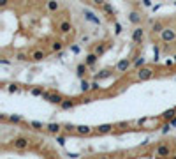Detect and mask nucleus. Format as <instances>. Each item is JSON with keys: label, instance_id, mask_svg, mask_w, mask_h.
I'll return each mask as SVG.
<instances>
[{"label": "nucleus", "instance_id": "nucleus-1", "mask_svg": "<svg viewBox=\"0 0 176 159\" xmlns=\"http://www.w3.org/2000/svg\"><path fill=\"white\" fill-rule=\"evenodd\" d=\"M30 53V60H35V62H39V60H44V58H48V55H49V50H43V48H37V50H34V51H28Z\"/></svg>", "mask_w": 176, "mask_h": 159}, {"label": "nucleus", "instance_id": "nucleus-2", "mask_svg": "<svg viewBox=\"0 0 176 159\" xmlns=\"http://www.w3.org/2000/svg\"><path fill=\"white\" fill-rule=\"evenodd\" d=\"M13 143H14V148H16V150H25V148H28V138L19 136V138H16Z\"/></svg>", "mask_w": 176, "mask_h": 159}, {"label": "nucleus", "instance_id": "nucleus-3", "mask_svg": "<svg viewBox=\"0 0 176 159\" xmlns=\"http://www.w3.org/2000/svg\"><path fill=\"white\" fill-rule=\"evenodd\" d=\"M64 48H65V44L62 41H53V42H51V46H49V51L51 53H60Z\"/></svg>", "mask_w": 176, "mask_h": 159}, {"label": "nucleus", "instance_id": "nucleus-4", "mask_svg": "<svg viewBox=\"0 0 176 159\" xmlns=\"http://www.w3.org/2000/svg\"><path fill=\"white\" fill-rule=\"evenodd\" d=\"M46 7L49 13H56V11L60 9V4L56 2V0H46Z\"/></svg>", "mask_w": 176, "mask_h": 159}, {"label": "nucleus", "instance_id": "nucleus-5", "mask_svg": "<svg viewBox=\"0 0 176 159\" xmlns=\"http://www.w3.org/2000/svg\"><path fill=\"white\" fill-rule=\"evenodd\" d=\"M151 74H153L151 67H144L139 71V80H148V78H151Z\"/></svg>", "mask_w": 176, "mask_h": 159}, {"label": "nucleus", "instance_id": "nucleus-6", "mask_svg": "<svg viewBox=\"0 0 176 159\" xmlns=\"http://www.w3.org/2000/svg\"><path fill=\"white\" fill-rule=\"evenodd\" d=\"M97 53H90V55L85 58V64H86V66H94V64H95V60H97Z\"/></svg>", "mask_w": 176, "mask_h": 159}, {"label": "nucleus", "instance_id": "nucleus-7", "mask_svg": "<svg viewBox=\"0 0 176 159\" xmlns=\"http://www.w3.org/2000/svg\"><path fill=\"white\" fill-rule=\"evenodd\" d=\"M78 74L79 76H85L86 74V64H81V66L78 67Z\"/></svg>", "mask_w": 176, "mask_h": 159}, {"label": "nucleus", "instance_id": "nucleus-8", "mask_svg": "<svg viewBox=\"0 0 176 159\" xmlns=\"http://www.w3.org/2000/svg\"><path fill=\"white\" fill-rule=\"evenodd\" d=\"M130 21H132V23H139V21H141V16H139L137 13H132V14H130Z\"/></svg>", "mask_w": 176, "mask_h": 159}, {"label": "nucleus", "instance_id": "nucleus-9", "mask_svg": "<svg viewBox=\"0 0 176 159\" xmlns=\"http://www.w3.org/2000/svg\"><path fill=\"white\" fill-rule=\"evenodd\" d=\"M111 129H113V125H100V127H97L99 133H108V131H111Z\"/></svg>", "mask_w": 176, "mask_h": 159}, {"label": "nucleus", "instance_id": "nucleus-10", "mask_svg": "<svg viewBox=\"0 0 176 159\" xmlns=\"http://www.w3.org/2000/svg\"><path fill=\"white\" fill-rule=\"evenodd\" d=\"M78 133H81V134H90V127H78Z\"/></svg>", "mask_w": 176, "mask_h": 159}, {"label": "nucleus", "instance_id": "nucleus-11", "mask_svg": "<svg viewBox=\"0 0 176 159\" xmlns=\"http://www.w3.org/2000/svg\"><path fill=\"white\" fill-rule=\"evenodd\" d=\"M72 104H74L72 101H62V108H64V110H69Z\"/></svg>", "mask_w": 176, "mask_h": 159}, {"label": "nucleus", "instance_id": "nucleus-12", "mask_svg": "<svg viewBox=\"0 0 176 159\" xmlns=\"http://www.w3.org/2000/svg\"><path fill=\"white\" fill-rule=\"evenodd\" d=\"M49 131L51 133H58L60 131V125H49Z\"/></svg>", "mask_w": 176, "mask_h": 159}, {"label": "nucleus", "instance_id": "nucleus-13", "mask_svg": "<svg viewBox=\"0 0 176 159\" xmlns=\"http://www.w3.org/2000/svg\"><path fill=\"white\" fill-rule=\"evenodd\" d=\"M81 87H83V90H88V89H90V85H88L86 81H83V83H81Z\"/></svg>", "mask_w": 176, "mask_h": 159}]
</instances>
